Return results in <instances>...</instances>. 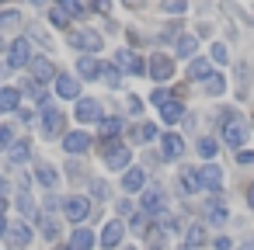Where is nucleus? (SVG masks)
I'll use <instances>...</instances> for the list:
<instances>
[{"label": "nucleus", "mask_w": 254, "mask_h": 250, "mask_svg": "<svg viewBox=\"0 0 254 250\" xmlns=\"http://www.w3.org/2000/svg\"><path fill=\"white\" fill-rule=\"evenodd\" d=\"M101 153H105V160H108L112 170H129V160H132L129 146H122V143H115V139H105Z\"/></svg>", "instance_id": "obj_1"}, {"label": "nucleus", "mask_w": 254, "mask_h": 250, "mask_svg": "<svg viewBox=\"0 0 254 250\" xmlns=\"http://www.w3.org/2000/svg\"><path fill=\"white\" fill-rule=\"evenodd\" d=\"M4 240H7V247H11V250H25V247L32 243V226H28L25 219H18V222H7V229H4Z\"/></svg>", "instance_id": "obj_2"}, {"label": "nucleus", "mask_w": 254, "mask_h": 250, "mask_svg": "<svg viewBox=\"0 0 254 250\" xmlns=\"http://www.w3.org/2000/svg\"><path fill=\"white\" fill-rule=\"evenodd\" d=\"M28 63H32V42H28V39H14L11 49H7V66H11V70H21V66H28Z\"/></svg>", "instance_id": "obj_3"}, {"label": "nucleus", "mask_w": 254, "mask_h": 250, "mask_svg": "<svg viewBox=\"0 0 254 250\" xmlns=\"http://www.w3.org/2000/svg\"><path fill=\"white\" fill-rule=\"evenodd\" d=\"M63 129H66V115L60 111V108H42V132L49 136V139H56V136H63Z\"/></svg>", "instance_id": "obj_4"}, {"label": "nucleus", "mask_w": 254, "mask_h": 250, "mask_svg": "<svg viewBox=\"0 0 254 250\" xmlns=\"http://www.w3.org/2000/svg\"><path fill=\"white\" fill-rule=\"evenodd\" d=\"M223 143H226L230 150H244V143H247V125H244L240 118L223 122Z\"/></svg>", "instance_id": "obj_5"}, {"label": "nucleus", "mask_w": 254, "mask_h": 250, "mask_svg": "<svg viewBox=\"0 0 254 250\" xmlns=\"http://www.w3.org/2000/svg\"><path fill=\"white\" fill-rule=\"evenodd\" d=\"M70 42H73L80 52H91V56H94V52H101V35H98V32H91V28H77V32L70 35Z\"/></svg>", "instance_id": "obj_6"}, {"label": "nucleus", "mask_w": 254, "mask_h": 250, "mask_svg": "<svg viewBox=\"0 0 254 250\" xmlns=\"http://www.w3.org/2000/svg\"><path fill=\"white\" fill-rule=\"evenodd\" d=\"M73 115H77V122H84V125H91V122H101V118H105L101 101H94V98H80Z\"/></svg>", "instance_id": "obj_7"}, {"label": "nucleus", "mask_w": 254, "mask_h": 250, "mask_svg": "<svg viewBox=\"0 0 254 250\" xmlns=\"http://www.w3.org/2000/svg\"><path fill=\"white\" fill-rule=\"evenodd\" d=\"M164 205H167L164 188H146V191H143V198H139V208H143L146 215H160V212H164Z\"/></svg>", "instance_id": "obj_8"}, {"label": "nucleus", "mask_w": 254, "mask_h": 250, "mask_svg": "<svg viewBox=\"0 0 254 250\" xmlns=\"http://www.w3.org/2000/svg\"><path fill=\"white\" fill-rule=\"evenodd\" d=\"M63 212H66L70 222H84V219L91 215V201H87L84 195H70V198L63 201Z\"/></svg>", "instance_id": "obj_9"}, {"label": "nucleus", "mask_w": 254, "mask_h": 250, "mask_svg": "<svg viewBox=\"0 0 254 250\" xmlns=\"http://www.w3.org/2000/svg\"><path fill=\"white\" fill-rule=\"evenodd\" d=\"M198 188L216 195V191L223 188V170H219L216 163H205V167H198Z\"/></svg>", "instance_id": "obj_10"}, {"label": "nucleus", "mask_w": 254, "mask_h": 250, "mask_svg": "<svg viewBox=\"0 0 254 250\" xmlns=\"http://www.w3.org/2000/svg\"><path fill=\"white\" fill-rule=\"evenodd\" d=\"M122 236H126V222H122V219H108L105 229H101V247H105V250H115V247L122 243Z\"/></svg>", "instance_id": "obj_11"}, {"label": "nucleus", "mask_w": 254, "mask_h": 250, "mask_svg": "<svg viewBox=\"0 0 254 250\" xmlns=\"http://www.w3.org/2000/svg\"><path fill=\"white\" fill-rule=\"evenodd\" d=\"M28 70H32V80L35 84H46V80H56V66L46 59V56H32V63H28Z\"/></svg>", "instance_id": "obj_12"}, {"label": "nucleus", "mask_w": 254, "mask_h": 250, "mask_svg": "<svg viewBox=\"0 0 254 250\" xmlns=\"http://www.w3.org/2000/svg\"><path fill=\"white\" fill-rule=\"evenodd\" d=\"M115 66H119L122 73H143V70H146L143 59H139L132 49H119V52H115Z\"/></svg>", "instance_id": "obj_13"}, {"label": "nucleus", "mask_w": 254, "mask_h": 250, "mask_svg": "<svg viewBox=\"0 0 254 250\" xmlns=\"http://www.w3.org/2000/svg\"><path fill=\"white\" fill-rule=\"evenodd\" d=\"M56 94L60 98H70V101H80V84H77V77H70V73H56Z\"/></svg>", "instance_id": "obj_14"}, {"label": "nucleus", "mask_w": 254, "mask_h": 250, "mask_svg": "<svg viewBox=\"0 0 254 250\" xmlns=\"http://www.w3.org/2000/svg\"><path fill=\"white\" fill-rule=\"evenodd\" d=\"M146 70H150V77H153V80H160V84L174 77V63H171V56H153Z\"/></svg>", "instance_id": "obj_15"}, {"label": "nucleus", "mask_w": 254, "mask_h": 250, "mask_svg": "<svg viewBox=\"0 0 254 250\" xmlns=\"http://www.w3.org/2000/svg\"><path fill=\"white\" fill-rule=\"evenodd\" d=\"M63 150L73 153V156H77V153H87V150H91V136H87V132H66V136H63Z\"/></svg>", "instance_id": "obj_16"}, {"label": "nucleus", "mask_w": 254, "mask_h": 250, "mask_svg": "<svg viewBox=\"0 0 254 250\" xmlns=\"http://www.w3.org/2000/svg\"><path fill=\"white\" fill-rule=\"evenodd\" d=\"M160 146H164V156H167V160H181V156H185V143H181L178 132H164V136H160Z\"/></svg>", "instance_id": "obj_17"}, {"label": "nucleus", "mask_w": 254, "mask_h": 250, "mask_svg": "<svg viewBox=\"0 0 254 250\" xmlns=\"http://www.w3.org/2000/svg\"><path fill=\"white\" fill-rule=\"evenodd\" d=\"M178 191H181V195H198V191H202V188H198V167H185V170H181Z\"/></svg>", "instance_id": "obj_18"}, {"label": "nucleus", "mask_w": 254, "mask_h": 250, "mask_svg": "<svg viewBox=\"0 0 254 250\" xmlns=\"http://www.w3.org/2000/svg\"><path fill=\"white\" fill-rule=\"evenodd\" d=\"M77 77H80V80H98V77H101V63H98L94 56H80V63H77Z\"/></svg>", "instance_id": "obj_19"}, {"label": "nucleus", "mask_w": 254, "mask_h": 250, "mask_svg": "<svg viewBox=\"0 0 254 250\" xmlns=\"http://www.w3.org/2000/svg\"><path fill=\"white\" fill-rule=\"evenodd\" d=\"M32 156V139H14L11 146H7V160L11 163H25Z\"/></svg>", "instance_id": "obj_20"}, {"label": "nucleus", "mask_w": 254, "mask_h": 250, "mask_svg": "<svg viewBox=\"0 0 254 250\" xmlns=\"http://www.w3.org/2000/svg\"><path fill=\"white\" fill-rule=\"evenodd\" d=\"M143 184H146V170L143 167H129L122 174V188L126 191H143Z\"/></svg>", "instance_id": "obj_21"}, {"label": "nucleus", "mask_w": 254, "mask_h": 250, "mask_svg": "<svg viewBox=\"0 0 254 250\" xmlns=\"http://www.w3.org/2000/svg\"><path fill=\"white\" fill-rule=\"evenodd\" d=\"M91 247H94V233H91V226H77L73 236H70V250H91Z\"/></svg>", "instance_id": "obj_22"}, {"label": "nucleus", "mask_w": 254, "mask_h": 250, "mask_svg": "<svg viewBox=\"0 0 254 250\" xmlns=\"http://www.w3.org/2000/svg\"><path fill=\"white\" fill-rule=\"evenodd\" d=\"M205 222H212V226H223L226 222V205L219 198H209L205 201Z\"/></svg>", "instance_id": "obj_23"}, {"label": "nucleus", "mask_w": 254, "mask_h": 250, "mask_svg": "<svg viewBox=\"0 0 254 250\" xmlns=\"http://www.w3.org/2000/svg\"><path fill=\"white\" fill-rule=\"evenodd\" d=\"M160 118H164V122H167V125H178V122H181V118H185V104H181V101H174V98H171V101H167V104H164V108H160Z\"/></svg>", "instance_id": "obj_24"}, {"label": "nucleus", "mask_w": 254, "mask_h": 250, "mask_svg": "<svg viewBox=\"0 0 254 250\" xmlns=\"http://www.w3.org/2000/svg\"><path fill=\"white\" fill-rule=\"evenodd\" d=\"M35 177H39L42 188H56V184H60V170H56L53 163H39V167H35Z\"/></svg>", "instance_id": "obj_25"}, {"label": "nucleus", "mask_w": 254, "mask_h": 250, "mask_svg": "<svg viewBox=\"0 0 254 250\" xmlns=\"http://www.w3.org/2000/svg\"><path fill=\"white\" fill-rule=\"evenodd\" d=\"M21 108V91L18 87H4L0 91V111H18Z\"/></svg>", "instance_id": "obj_26"}, {"label": "nucleus", "mask_w": 254, "mask_h": 250, "mask_svg": "<svg viewBox=\"0 0 254 250\" xmlns=\"http://www.w3.org/2000/svg\"><path fill=\"white\" fill-rule=\"evenodd\" d=\"M98 129H101V139H119V132H122V118L105 115V118L98 122Z\"/></svg>", "instance_id": "obj_27"}, {"label": "nucleus", "mask_w": 254, "mask_h": 250, "mask_svg": "<svg viewBox=\"0 0 254 250\" xmlns=\"http://www.w3.org/2000/svg\"><path fill=\"white\" fill-rule=\"evenodd\" d=\"M25 25V14L21 11H0V32H14Z\"/></svg>", "instance_id": "obj_28"}, {"label": "nucleus", "mask_w": 254, "mask_h": 250, "mask_svg": "<svg viewBox=\"0 0 254 250\" xmlns=\"http://www.w3.org/2000/svg\"><path fill=\"white\" fill-rule=\"evenodd\" d=\"M101 77H105V84H108L112 91H119V87H122V77H126V73H122V70H119V66L112 63V66H101Z\"/></svg>", "instance_id": "obj_29"}, {"label": "nucleus", "mask_w": 254, "mask_h": 250, "mask_svg": "<svg viewBox=\"0 0 254 250\" xmlns=\"http://www.w3.org/2000/svg\"><path fill=\"white\" fill-rule=\"evenodd\" d=\"M188 77H191V80H209V77H212V73H209V63H205V59H191Z\"/></svg>", "instance_id": "obj_30"}, {"label": "nucleus", "mask_w": 254, "mask_h": 250, "mask_svg": "<svg viewBox=\"0 0 254 250\" xmlns=\"http://www.w3.org/2000/svg\"><path fill=\"white\" fill-rule=\"evenodd\" d=\"M21 94H28V98H32V101H39V104H42V108H46V91H42V87H39V84H35V80H32V77H28V80H25V91H21Z\"/></svg>", "instance_id": "obj_31"}, {"label": "nucleus", "mask_w": 254, "mask_h": 250, "mask_svg": "<svg viewBox=\"0 0 254 250\" xmlns=\"http://www.w3.org/2000/svg\"><path fill=\"white\" fill-rule=\"evenodd\" d=\"M136 143H153L157 139V125H150V122H143V125H136Z\"/></svg>", "instance_id": "obj_32"}, {"label": "nucleus", "mask_w": 254, "mask_h": 250, "mask_svg": "<svg viewBox=\"0 0 254 250\" xmlns=\"http://www.w3.org/2000/svg\"><path fill=\"white\" fill-rule=\"evenodd\" d=\"M195 49H198V39L195 35H181L178 39V56H191Z\"/></svg>", "instance_id": "obj_33"}, {"label": "nucleus", "mask_w": 254, "mask_h": 250, "mask_svg": "<svg viewBox=\"0 0 254 250\" xmlns=\"http://www.w3.org/2000/svg\"><path fill=\"white\" fill-rule=\"evenodd\" d=\"M216 153H219V143H216V139H209V136H205V139H198V156L212 160Z\"/></svg>", "instance_id": "obj_34"}, {"label": "nucleus", "mask_w": 254, "mask_h": 250, "mask_svg": "<svg viewBox=\"0 0 254 250\" xmlns=\"http://www.w3.org/2000/svg\"><path fill=\"white\" fill-rule=\"evenodd\" d=\"M60 11H66L70 18H80L87 7H84V0H60Z\"/></svg>", "instance_id": "obj_35"}, {"label": "nucleus", "mask_w": 254, "mask_h": 250, "mask_svg": "<svg viewBox=\"0 0 254 250\" xmlns=\"http://www.w3.org/2000/svg\"><path fill=\"white\" fill-rule=\"evenodd\" d=\"M205 91H209V94H212V98H219V94H223V91H226V80H223V77H219V73H212V77H209V80H205Z\"/></svg>", "instance_id": "obj_36"}, {"label": "nucleus", "mask_w": 254, "mask_h": 250, "mask_svg": "<svg viewBox=\"0 0 254 250\" xmlns=\"http://www.w3.org/2000/svg\"><path fill=\"white\" fill-rule=\"evenodd\" d=\"M129 229H132V233H146V229H150V215H146V212L139 208V212L132 215V222H129Z\"/></svg>", "instance_id": "obj_37"}, {"label": "nucleus", "mask_w": 254, "mask_h": 250, "mask_svg": "<svg viewBox=\"0 0 254 250\" xmlns=\"http://www.w3.org/2000/svg\"><path fill=\"white\" fill-rule=\"evenodd\" d=\"M56 233H60L56 215H42V236H46V240H56Z\"/></svg>", "instance_id": "obj_38"}, {"label": "nucleus", "mask_w": 254, "mask_h": 250, "mask_svg": "<svg viewBox=\"0 0 254 250\" xmlns=\"http://www.w3.org/2000/svg\"><path fill=\"white\" fill-rule=\"evenodd\" d=\"M49 21H53L56 28H66V25H70V14L60 11V7H53V11H49Z\"/></svg>", "instance_id": "obj_39"}, {"label": "nucleus", "mask_w": 254, "mask_h": 250, "mask_svg": "<svg viewBox=\"0 0 254 250\" xmlns=\"http://www.w3.org/2000/svg\"><path fill=\"white\" fill-rule=\"evenodd\" d=\"M160 229H164V233H181V222H178L174 215H164V212H160Z\"/></svg>", "instance_id": "obj_40"}, {"label": "nucleus", "mask_w": 254, "mask_h": 250, "mask_svg": "<svg viewBox=\"0 0 254 250\" xmlns=\"http://www.w3.org/2000/svg\"><path fill=\"white\" fill-rule=\"evenodd\" d=\"M202 243H205V229L202 226H191L188 229V247H202Z\"/></svg>", "instance_id": "obj_41"}, {"label": "nucleus", "mask_w": 254, "mask_h": 250, "mask_svg": "<svg viewBox=\"0 0 254 250\" xmlns=\"http://www.w3.org/2000/svg\"><path fill=\"white\" fill-rule=\"evenodd\" d=\"M18 208H21V212H25V215H35V201H32V198H28V195H25V191H21V195H18Z\"/></svg>", "instance_id": "obj_42"}, {"label": "nucleus", "mask_w": 254, "mask_h": 250, "mask_svg": "<svg viewBox=\"0 0 254 250\" xmlns=\"http://www.w3.org/2000/svg\"><path fill=\"white\" fill-rule=\"evenodd\" d=\"M14 143V129L11 125H0V150H7Z\"/></svg>", "instance_id": "obj_43"}, {"label": "nucleus", "mask_w": 254, "mask_h": 250, "mask_svg": "<svg viewBox=\"0 0 254 250\" xmlns=\"http://www.w3.org/2000/svg\"><path fill=\"white\" fill-rule=\"evenodd\" d=\"M212 59H216V63H226V59H230V52H226L223 42H212Z\"/></svg>", "instance_id": "obj_44"}, {"label": "nucleus", "mask_w": 254, "mask_h": 250, "mask_svg": "<svg viewBox=\"0 0 254 250\" xmlns=\"http://www.w3.org/2000/svg\"><path fill=\"white\" fill-rule=\"evenodd\" d=\"M185 7H188L185 0H164V11H167V14H181Z\"/></svg>", "instance_id": "obj_45"}, {"label": "nucleus", "mask_w": 254, "mask_h": 250, "mask_svg": "<svg viewBox=\"0 0 254 250\" xmlns=\"http://www.w3.org/2000/svg\"><path fill=\"white\" fill-rule=\"evenodd\" d=\"M150 101H153V104H160V108H164V104H167V101H171V98H167V91H164V87H157V91H153V94H150Z\"/></svg>", "instance_id": "obj_46"}, {"label": "nucleus", "mask_w": 254, "mask_h": 250, "mask_svg": "<svg viewBox=\"0 0 254 250\" xmlns=\"http://www.w3.org/2000/svg\"><path fill=\"white\" fill-rule=\"evenodd\" d=\"M91 191H94V198H108V184L105 181H91Z\"/></svg>", "instance_id": "obj_47"}, {"label": "nucleus", "mask_w": 254, "mask_h": 250, "mask_svg": "<svg viewBox=\"0 0 254 250\" xmlns=\"http://www.w3.org/2000/svg\"><path fill=\"white\" fill-rule=\"evenodd\" d=\"M237 160H240V163H254V150H240Z\"/></svg>", "instance_id": "obj_48"}, {"label": "nucleus", "mask_w": 254, "mask_h": 250, "mask_svg": "<svg viewBox=\"0 0 254 250\" xmlns=\"http://www.w3.org/2000/svg\"><path fill=\"white\" fill-rule=\"evenodd\" d=\"M216 250H233V243H230L226 236H219V240H216Z\"/></svg>", "instance_id": "obj_49"}, {"label": "nucleus", "mask_w": 254, "mask_h": 250, "mask_svg": "<svg viewBox=\"0 0 254 250\" xmlns=\"http://www.w3.org/2000/svg\"><path fill=\"white\" fill-rule=\"evenodd\" d=\"M4 215H7V198H0V222H4Z\"/></svg>", "instance_id": "obj_50"}, {"label": "nucleus", "mask_w": 254, "mask_h": 250, "mask_svg": "<svg viewBox=\"0 0 254 250\" xmlns=\"http://www.w3.org/2000/svg\"><path fill=\"white\" fill-rule=\"evenodd\" d=\"M247 205H251V208H254V184H251V188H247Z\"/></svg>", "instance_id": "obj_51"}, {"label": "nucleus", "mask_w": 254, "mask_h": 250, "mask_svg": "<svg viewBox=\"0 0 254 250\" xmlns=\"http://www.w3.org/2000/svg\"><path fill=\"white\" fill-rule=\"evenodd\" d=\"M122 4H126V7H139V0H122Z\"/></svg>", "instance_id": "obj_52"}, {"label": "nucleus", "mask_w": 254, "mask_h": 250, "mask_svg": "<svg viewBox=\"0 0 254 250\" xmlns=\"http://www.w3.org/2000/svg\"><path fill=\"white\" fill-rule=\"evenodd\" d=\"M53 250H70V243H66V247H63V243H60V247H53Z\"/></svg>", "instance_id": "obj_53"}, {"label": "nucleus", "mask_w": 254, "mask_h": 250, "mask_svg": "<svg viewBox=\"0 0 254 250\" xmlns=\"http://www.w3.org/2000/svg\"><path fill=\"white\" fill-rule=\"evenodd\" d=\"M240 250H254V243H244V247H240Z\"/></svg>", "instance_id": "obj_54"}, {"label": "nucleus", "mask_w": 254, "mask_h": 250, "mask_svg": "<svg viewBox=\"0 0 254 250\" xmlns=\"http://www.w3.org/2000/svg\"><path fill=\"white\" fill-rule=\"evenodd\" d=\"M0 198H4V177H0Z\"/></svg>", "instance_id": "obj_55"}, {"label": "nucleus", "mask_w": 254, "mask_h": 250, "mask_svg": "<svg viewBox=\"0 0 254 250\" xmlns=\"http://www.w3.org/2000/svg\"><path fill=\"white\" fill-rule=\"evenodd\" d=\"M4 229H7V222H0V236H4Z\"/></svg>", "instance_id": "obj_56"}, {"label": "nucleus", "mask_w": 254, "mask_h": 250, "mask_svg": "<svg viewBox=\"0 0 254 250\" xmlns=\"http://www.w3.org/2000/svg\"><path fill=\"white\" fill-rule=\"evenodd\" d=\"M35 4H46V0H35Z\"/></svg>", "instance_id": "obj_57"}, {"label": "nucleus", "mask_w": 254, "mask_h": 250, "mask_svg": "<svg viewBox=\"0 0 254 250\" xmlns=\"http://www.w3.org/2000/svg\"><path fill=\"white\" fill-rule=\"evenodd\" d=\"M188 250H195V247H188Z\"/></svg>", "instance_id": "obj_58"}]
</instances>
